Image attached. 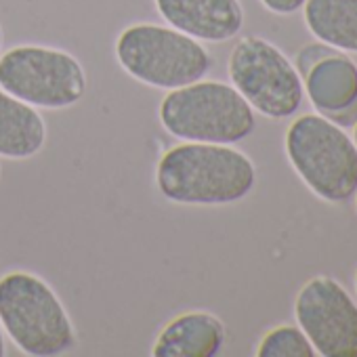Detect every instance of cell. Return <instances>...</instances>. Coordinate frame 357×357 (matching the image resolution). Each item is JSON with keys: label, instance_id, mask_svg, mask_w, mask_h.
<instances>
[{"label": "cell", "instance_id": "cell-1", "mask_svg": "<svg viewBox=\"0 0 357 357\" xmlns=\"http://www.w3.org/2000/svg\"><path fill=\"white\" fill-rule=\"evenodd\" d=\"M257 183L252 160L223 143L183 141L158 160L155 188L174 204L223 206L244 200Z\"/></svg>", "mask_w": 357, "mask_h": 357}, {"label": "cell", "instance_id": "cell-2", "mask_svg": "<svg viewBox=\"0 0 357 357\" xmlns=\"http://www.w3.org/2000/svg\"><path fill=\"white\" fill-rule=\"evenodd\" d=\"M162 128L178 141L234 145L252 135L255 109L231 86L217 80H198L168 91L160 101Z\"/></svg>", "mask_w": 357, "mask_h": 357}, {"label": "cell", "instance_id": "cell-3", "mask_svg": "<svg viewBox=\"0 0 357 357\" xmlns=\"http://www.w3.org/2000/svg\"><path fill=\"white\" fill-rule=\"evenodd\" d=\"M120 68L141 84L174 91L206 78L213 68L208 49L170 26L132 24L114 45Z\"/></svg>", "mask_w": 357, "mask_h": 357}, {"label": "cell", "instance_id": "cell-4", "mask_svg": "<svg viewBox=\"0 0 357 357\" xmlns=\"http://www.w3.org/2000/svg\"><path fill=\"white\" fill-rule=\"evenodd\" d=\"M0 324L13 344L32 357L61 355L76 344L66 305L40 275L30 271L0 278Z\"/></svg>", "mask_w": 357, "mask_h": 357}, {"label": "cell", "instance_id": "cell-5", "mask_svg": "<svg viewBox=\"0 0 357 357\" xmlns=\"http://www.w3.org/2000/svg\"><path fill=\"white\" fill-rule=\"evenodd\" d=\"M284 145L292 168L321 200L344 202L357 192V145L328 118L298 116Z\"/></svg>", "mask_w": 357, "mask_h": 357}, {"label": "cell", "instance_id": "cell-6", "mask_svg": "<svg viewBox=\"0 0 357 357\" xmlns=\"http://www.w3.org/2000/svg\"><path fill=\"white\" fill-rule=\"evenodd\" d=\"M86 72L68 51L20 45L0 55V89L36 109H66L86 95Z\"/></svg>", "mask_w": 357, "mask_h": 357}, {"label": "cell", "instance_id": "cell-7", "mask_svg": "<svg viewBox=\"0 0 357 357\" xmlns=\"http://www.w3.org/2000/svg\"><path fill=\"white\" fill-rule=\"evenodd\" d=\"M227 74L231 86L265 118L292 116L303 101V80L292 61L269 40L246 36L234 47Z\"/></svg>", "mask_w": 357, "mask_h": 357}, {"label": "cell", "instance_id": "cell-8", "mask_svg": "<svg viewBox=\"0 0 357 357\" xmlns=\"http://www.w3.org/2000/svg\"><path fill=\"white\" fill-rule=\"evenodd\" d=\"M294 315L317 355L357 357V305L332 278H311L296 294Z\"/></svg>", "mask_w": 357, "mask_h": 357}, {"label": "cell", "instance_id": "cell-9", "mask_svg": "<svg viewBox=\"0 0 357 357\" xmlns=\"http://www.w3.org/2000/svg\"><path fill=\"white\" fill-rule=\"evenodd\" d=\"M166 26L200 43H225L240 34L244 9L240 0H153Z\"/></svg>", "mask_w": 357, "mask_h": 357}, {"label": "cell", "instance_id": "cell-10", "mask_svg": "<svg viewBox=\"0 0 357 357\" xmlns=\"http://www.w3.org/2000/svg\"><path fill=\"white\" fill-rule=\"evenodd\" d=\"M225 344V324L208 311H188L172 317L158 334L155 357H215Z\"/></svg>", "mask_w": 357, "mask_h": 357}, {"label": "cell", "instance_id": "cell-11", "mask_svg": "<svg viewBox=\"0 0 357 357\" xmlns=\"http://www.w3.org/2000/svg\"><path fill=\"white\" fill-rule=\"evenodd\" d=\"M47 145L43 114L0 89V158L30 160Z\"/></svg>", "mask_w": 357, "mask_h": 357}, {"label": "cell", "instance_id": "cell-12", "mask_svg": "<svg viewBox=\"0 0 357 357\" xmlns=\"http://www.w3.org/2000/svg\"><path fill=\"white\" fill-rule=\"evenodd\" d=\"M305 89L319 112H344L357 103V68L351 59L340 55L324 57L307 72Z\"/></svg>", "mask_w": 357, "mask_h": 357}, {"label": "cell", "instance_id": "cell-13", "mask_svg": "<svg viewBox=\"0 0 357 357\" xmlns=\"http://www.w3.org/2000/svg\"><path fill=\"white\" fill-rule=\"evenodd\" d=\"M309 32L342 51L357 53V0H305Z\"/></svg>", "mask_w": 357, "mask_h": 357}, {"label": "cell", "instance_id": "cell-14", "mask_svg": "<svg viewBox=\"0 0 357 357\" xmlns=\"http://www.w3.org/2000/svg\"><path fill=\"white\" fill-rule=\"evenodd\" d=\"M315 349L307 334L296 326L269 330L257 347V357H313Z\"/></svg>", "mask_w": 357, "mask_h": 357}, {"label": "cell", "instance_id": "cell-15", "mask_svg": "<svg viewBox=\"0 0 357 357\" xmlns=\"http://www.w3.org/2000/svg\"><path fill=\"white\" fill-rule=\"evenodd\" d=\"M261 3L267 11L275 15H292L305 5V0H261Z\"/></svg>", "mask_w": 357, "mask_h": 357}, {"label": "cell", "instance_id": "cell-16", "mask_svg": "<svg viewBox=\"0 0 357 357\" xmlns=\"http://www.w3.org/2000/svg\"><path fill=\"white\" fill-rule=\"evenodd\" d=\"M7 355V344H5V334H3V324H0V357Z\"/></svg>", "mask_w": 357, "mask_h": 357}, {"label": "cell", "instance_id": "cell-17", "mask_svg": "<svg viewBox=\"0 0 357 357\" xmlns=\"http://www.w3.org/2000/svg\"><path fill=\"white\" fill-rule=\"evenodd\" d=\"M3 45H5V32H3V26H0V53H3Z\"/></svg>", "mask_w": 357, "mask_h": 357}, {"label": "cell", "instance_id": "cell-18", "mask_svg": "<svg viewBox=\"0 0 357 357\" xmlns=\"http://www.w3.org/2000/svg\"><path fill=\"white\" fill-rule=\"evenodd\" d=\"M353 141H355V145H357V124H355V130H353Z\"/></svg>", "mask_w": 357, "mask_h": 357}, {"label": "cell", "instance_id": "cell-19", "mask_svg": "<svg viewBox=\"0 0 357 357\" xmlns=\"http://www.w3.org/2000/svg\"><path fill=\"white\" fill-rule=\"evenodd\" d=\"M355 290H357V273H355Z\"/></svg>", "mask_w": 357, "mask_h": 357}, {"label": "cell", "instance_id": "cell-20", "mask_svg": "<svg viewBox=\"0 0 357 357\" xmlns=\"http://www.w3.org/2000/svg\"><path fill=\"white\" fill-rule=\"evenodd\" d=\"M355 204H357V202H355Z\"/></svg>", "mask_w": 357, "mask_h": 357}]
</instances>
